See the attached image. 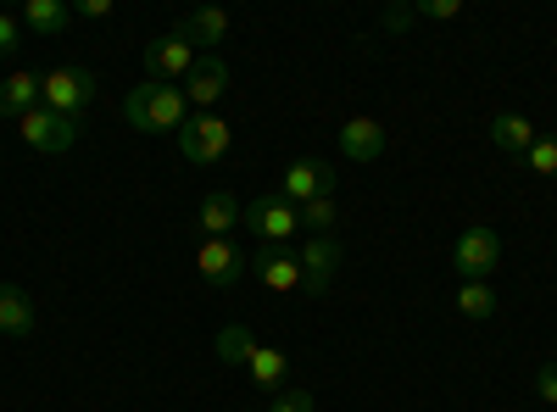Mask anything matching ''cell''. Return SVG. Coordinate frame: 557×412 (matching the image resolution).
<instances>
[{"instance_id":"obj_1","label":"cell","mask_w":557,"mask_h":412,"mask_svg":"<svg viewBox=\"0 0 557 412\" xmlns=\"http://www.w3.org/2000/svg\"><path fill=\"white\" fill-rule=\"evenodd\" d=\"M184 117H190V101H184L178 84H151L139 78L128 96H123V123L139 134H178Z\"/></svg>"},{"instance_id":"obj_2","label":"cell","mask_w":557,"mask_h":412,"mask_svg":"<svg viewBox=\"0 0 557 412\" xmlns=\"http://www.w3.org/2000/svg\"><path fill=\"white\" fill-rule=\"evenodd\" d=\"M96 96H101V78L89 67H51L39 78V107H51L62 117H84Z\"/></svg>"},{"instance_id":"obj_3","label":"cell","mask_w":557,"mask_h":412,"mask_svg":"<svg viewBox=\"0 0 557 412\" xmlns=\"http://www.w3.org/2000/svg\"><path fill=\"white\" fill-rule=\"evenodd\" d=\"M228 146H235V128H228L218 112L184 117V128H178V157L190 167H218L228 157Z\"/></svg>"},{"instance_id":"obj_4","label":"cell","mask_w":557,"mask_h":412,"mask_svg":"<svg viewBox=\"0 0 557 412\" xmlns=\"http://www.w3.org/2000/svg\"><path fill=\"white\" fill-rule=\"evenodd\" d=\"M17 134H23V146L39 151V157H62L78 146V134H84V117H62L51 107H34L28 117H17Z\"/></svg>"},{"instance_id":"obj_5","label":"cell","mask_w":557,"mask_h":412,"mask_svg":"<svg viewBox=\"0 0 557 412\" xmlns=\"http://www.w3.org/2000/svg\"><path fill=\"white\" fill-rule=\"evenodd\" d=\"M451 267H457V279H485L491 285V273L502 267V235L491 223H469L451 246Z\"/></svg>"},{"instance_id":"obj_6","label":"cell","mask_w":557,"mask_h":412,"mask_svg":"<svg viewBox=\"0 0 557 412\" xmlns=\"http://www.w3.org/2000/svg\"><path fill=\"white\" fill-rule=\"evenodd\" d=\"M246 228L262 240V246H290L296 235H301V207H290L285 196H257V201H246Z\"/></svg>"},{"instance_id":"obj_7","label":"cell","mask_w":557,"mask_h":412,"mask_svg":"<svg viewBox=\"0 0 557 412\" xmlns=\"http://www.w3.org/2000/svg\"><path fill=\"white\" fill-rule=\"evenodd\" d=\"M196 273H201L212 290H235L246 273H251V262L240 257L235 240H201V246H196Z\"/></svg>"},{"instance_id":"obj_8","label":"cell","mask_w":557,"mask_h":412,"mask_svg":"<svg viewBox=\"0 0 557 412\" xmlns=\"http://www.w3.org/2000/svg\"><path fill=\"white\" fill-rule=\"evenodd\" d=\"M190 67H196V45L178 28L146 45V78L151 84H178V78H190Z\"/></svg>"},{"instance_id":"obj_9","label":"cell","mask_w":557,"mask_h":412,"mask_svg":"<svg viewBox=\"0 0 557 412\" xmlns=\"http://www.w3.org/2000/svg\"><path fill=\"white\" fill-rule=\"evenodd\" d=\"M330 190H335V173L323 167L318 157H296V162L285 167V178H278V196H285L290 207H307V201L330 196Z\"/></svg>"},{"instance_id":"obj_10","label":"cell","mask_w":557,"mask_h":412,"mask_svg":"<svg viewBox=\"0 0 557 412\" xmlns=\"http://www.w3.org/2000/svg\"><path fill=\"white\" fill-rule=\"evenodd\" d=\"M296 257H301V290H307V296H323V290L335 285V267H341L335 235H312Z\"/></svg>"},{"instance_id":"obj_11","label":"cell","mask_w":557,"mask_h":412,"mask_svg":"<svg viewBox=\"0 0 557 412\" xmlns=\"http://www.w3.org/2000/svg\"><path fill=\"white\" fill-rule=\"evenodd\" d=\"M251 273L262 279V290H273V296L301 290V257L285 251V246H262V251L251 257Z\"/></svg>"},{"instance_id":"obj_12","label":"cell","mask_w":557,"mask_h":412,"mask_svg":"<svg viewBox=\"0 0 557 412\" xmlns=\"http://www.w3.org/2000/svg\"><path fill=\"white\" fill-rule=\"evenodd\" d=\"M223 89H228V62L223 57H196V67H190V78H184V101L190 107H201V112H212L218 101H223Z\"/></svg>"},{"instance_id":"obj_13","label":"cell","mask_w":557,"mask_h":412,"mask_svg":"<svg viewBox=\"0 0 557 412\" xmlns=\"http://www.w3.org/2000/svg\"><path fill=\"white\" fill-rule=\"evenodd\" d=\"M335 140H341V157H346V162H362V167L385 157V128H380L374 117H346Z\"/></svg>"},{"instance_id":"obj_14","label":"cell","mask_w":557,"mask_h":412,"mask_svg":"<svg viewBox=\"0 0 557 412\" xmlns=\"http://www.w3.org/2000/svg\"><path fill=\"white\" fill-rule=\"evenodd\" d=\"M196 223H201V235H207V240H228V228L246 223V207H240L235 196H228V190H212V196L201 201Z\"/></svg>"},{"instance_id":"obj_15","label":"cell","mask_w":557,"mask_h":412,"mask_svg":"<svg viewBox=\"0 0 557 412\" xmlns=\"http://www.w3.org/2000/svg\"><path fill=\"white\" fill-rule=\"evenodd\" d=\"M34 324H39V312H34V301L17 290V285H7L0 279V335H12V340H28L34 335Z\"/></svg>"},{"instance_id":"obj_16","label":"cell","mask_w":557,"mask_h":412,"mask_svg":"<svg viewBox=\"0 0 557 412\" xmlns=\"http://www.w3.org/2000/svg\"><path fill=\"white\" fill-rule=\"evenodd\" d=\"M39 107V78L12 67V78H0V117H28Z\"/></svg>"},{"instance_id":"obj_17","label":"cell","mask_w":557,"mask_h":412,"mask_svg":"<svg viewBox=\"0 0 557 412\" xmlns=\"http://www.w3.org/2000/svg\"><path fill=\"white\" fill-rule=\"evenodd\" d=\"M491 140H496V151H507V157H524V151L541 140V134H535V123H530V117H519V112H496Z\"/></svg>"},{"instance_id":"obj_18","label":"cell","mask_w":557,"mask_h":412,"mask_svg":"<svg viewBox=\"0 0 557 412\" xmlns=\"http://www.w3.org/2000/svg\"><path fill=\"white\" fill-rule=\"evenodd\" d=\"M246 374H251V385H257V390L278 396V385H285V374H290V357L278 351V346H257V351H251V362H246Z\"/></svg>"},{"instance_id":"obj_19","label":"cell","mask_w":557,"mask_h":412,"mask_svg":"<svg viewBox=\"0 0 557 412\" xmlns=\"http://www.w3.org/2000/svg\"><path fill=\"white\" fill-rule=\"evenodd\" d=\"M67 23H73V7H62V0H28L23 7V28L39 39H57Z\"/></svg>"},{"instance_id":"obj_20","label":"cell","mask_w":557,"mask_h":412,"mask_svg":"<svg viewBox=\"0 0 557 412\" xmlns=\"http://www.w3.org/2000/svg\"><path fill=\"white\" fill-rule=\"evenodd\" d=\"M178 34L190 39V45H223V39H228V12L201 7V12H190V17L178 23Z\"/></svg>"},{"instance_id":"obj_21","label":"cell","mask_w":557,"mask_h":412,"mask_svg":"<svg viewBox=\"0 0 557 412\" xmlns=\"http://www.w3.org/2000/svg\"><path fill=\"white\" fill-rule=\"evenodd\" d=\"M496 307H502V301H496V285H485V279H462V285H457V312H462V317L485 324Z\"/></svg>"},{"instance_id":"obj_22","label":"cell","mask_w":557,"mask_h":412,"mask_svg":"<svg viewBox=\"0 0 557 412\" xmlns=\"http://www.w3.org/2000/svg\"><path fill=\"white\" fill-rule=\"evenodd\" d=\"M251 351H257V340H251V329H246V324H228V329H218V357L228 362V369H246Z\"/></svg>"},{"instance_id":"obj_23","label":"cell","mask_w":557,"mask_h":412,"mask_svg":"<svg viewBox=\"0 0 557 412\" xmlns=\"http://www.w3.org/2000/svg\"><path fill=\"white\" fill-rule=\"evenodd\" d=\"M301 228H312V235H330L335 228V196H318L301 207Z\"/></svg>"},{"instance_id":"obj_24","label":"cell","mask_w":557,"mask_h":412,"mask_svg":"<svg viewBox=\"0 0 557 412\" xmlns=\"http://www.w3.org/2000/svg\"><path fill=\"white\" fill-rule=\"evenodd\" d=\"M524 162H530V173L557 178V140H552V134H546V140H535V146L524 151Z\"/></svg>"},{"instance_id":"obj_25","label":"cell","mask_w":557,"mask_h":412,"mask_svg":"<svg viewBox=\"0 0 557 412\" xmlns=\"http://www.w3.org/2000/svg\"><path fill=\"white\" fill-rule=\"evenodd\" d=\"M268 412H318V401H312L307 390H278Z\"/></svg>"},{"instance_id":"obj_26","label":"cell","mask_w":557,"mask_h":412,"mask_svg":"<svg viewBox=\"0 0 557 412\" xmlns=\"http://www.w3.org/2000/svg\"><path fill=\"white\" fill-rule=\"evenodd\" d=\"M535 396L546 407H557V362H541V369H535Z\"/></svg>"},{"instance_id":"obj_27","label":"cell","mask_w":557,"mask_h":412,"mask_svg":"<svg viewBox=\"0 0 557 412\" xmlns=\"http://www.w3.org/2000/svg\"><path fill=\"white\" fill-rule=\"evenodd\" d=\"M17 39H23V17L0 12V57H12V51H17Z\"/></svg>"},{"instance_id":"obj_28","label":"cell","mask_w":557,"mask_h":412,"mask_svg":"<svg viewBox=\"0 0 557 412\" xmlns=\"http://www.w3.org/2000/svg\"><path fill=\"white\" fill-rule=\"evenodd\" d=\"M457 12H462V0H424V7H418V17H435V23H446Z\"/></svg>"},{"instance_id":"obj_29","label":"cell","mask_w":557,"mask_h":412,"mask_svg":"<svg viewBox=\"0 0 557 412\" xmlns=\"http://www.w3.org/2000/svg\"><path fill=\"white\" fill-rule=\"evenodd\" d=\"M407 23H418V7H391V12H385V28H391V34H401Z\"/></svg>"},{"instance_id":"obj_30","label":"cell","mask_w":557,"mask_h":412,"mask_svg":"<svg viewBox=\"0 0 557 412\" xmlns=\"http://www.w3.org/2000/svg\"><path fill=\"white\" fill-rule=\"evenodd\" d=\"M78 17H112V0H78Z\"/></svg>"}]
</instances>
